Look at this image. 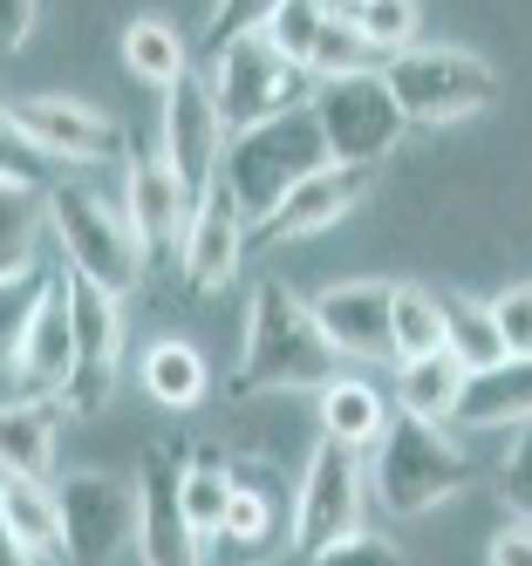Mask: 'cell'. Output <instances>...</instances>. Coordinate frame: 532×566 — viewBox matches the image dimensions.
Here are the masks:
<instances>
[{
  "label": "cell",
  "instance_id": "cell-34",
  "mask_svg": "<svg viewBox=\"0 0 532 566\" xmlns=\"http://www.w3.org/2000/svg\"><path fill=\"white\" fill-rule=\"evenodd\" d=\"M491 321H499V342L512 361H532V287H505L491 301Z\"/></svg>",
  "mask_w": 532,
  "mask_h": 566
},
{
  "label": "cell",
  "instance_id": "cell-10",
  "mask_svg": "<svg viewBox=\"0 0 532 566\" xmlns=\"http://www.w3.org/2000/svg\"><path fill=\"white\" fill-rule=\"evenodd\" d=\"M362 492H368V458L321 437L294 484V546L314 559L327 546H342L348 533H362Z\"/></svg>",
  "mask_w": 532,
  "mask_h": 566
},
{
  "label": "cell",
  "instance_id": "cell-28",
  "mask_svg": "<svg viewBox=\"0 0 532 566\" xmlns=\"http://www.w3.org/2000/svg\"><path fill=\"white\" fill-rule=\"evenodd\" d=\"M226 512H232V464L212 451H191L185 464V525L198 546H212L226 533Z\"/></svg>",
  "mask_w": 532,
  "mask_h": 566
},
{
  "label": "cell",
  "instance_id": "cell-22",
  "mask_svg": "<svg viewBox=\"0 0 532 566\" xmlns=\"http://www.w3.org/2000/svg\"><path fill=\"white\" fill-rule=\"evenodd\" d=\"M0 518H8L14 546L34 559V566H62V512H55V492L49 484H28V478H0Z\"/></svg>",
  "mask_w": 532,
  "mask_h": 566
},
{
  "label": "cell",
  "instance_id": "cell-21",
  "mask_svg": "<svg viewBox=\"0 0 532 566\" xmlns=\"http://www.w3.org/2000/svg\"><path fill=\"white\" fill-rule=\"evenodd\" d=\"M465 389H471V369L450 348L424 355V361H403V376H396V402H403V417H417V423H458Z\"/></svg>",
  "mask_w": 532,
  "mask_h": 566
},
{
  "label": "cell",
  "instance_id": "cell-14",
  "mask_svg": "<svg viewBox=\"0 0 532 566\" xmlns=\"http://www.w3.org/2000/svg\"><path fill=\"white\" fill-rule=\"evenodd\" d=\"M314 321L348 361H396V280H342L314 301Z\"/></svg>",
  "mask_w": 532,
  "mask_h": 566
},
{
  "label": "cell",
  "instance_id": "cell-25",
  "mask_svg": "<svg viewBox=\"0 0 532 566\" xmlns=\"http://www.w3.org/2000/svg\"><path fill=\"white\" fill-rule=\"evenodd\" d=\"M69 321H75V369H116L123 348V301L69 273ZM69 369V376H75Z\"/></svg>",
  "mask_w": 532,
  "mask_h": 566
},
{
  "label": "cell",
  "instance_id": "cell-16",
  "mask_svg": "<svg viewBox=\"0 0 532 566\" xmlns=\"http://www.w3.org/2000/svg\"><path fill=\"white\" fill-rule=\"evenodd\" d=\"M239 260H246V212L232 206V191L226 185H212L191 206V226H185V247H178V266H185V280L198 294H219L226 280L239 273Z\"/></svg>",
  "mask_w": 532,
  "mask_h": 566
},
{
  "label": "cell",
  "instance_id": "cell-8",
  "mask_svg": "<svg viewBox=\"0 0 532 566\" xmlns=\"http://www.w3.org/2000/svg\"><path fill=\"white\" fill-rule=\"evenodd\" d=\"M286 546H294V484L267 458L232 464V512L226 533L205 546V566H273Z\"/></svg>",
  "mask_w": 532,
  "mask_h": 566
},
{
  "label": "cell",
  "instance_id": "cell-27",
  "mask_svg": "<svg viewBox=\"0 0 532 566\" xmlns=\"http://www.w3.org/2000/svg\"><path fill=\"white\" fill-rule=\"evenodd\" d=\"M444 348L458 355L471 376L499 369V361H505V342H499V321H491V301L444 294Z\"/></svg>",
  "mask_w": 532,
  "mask_h": 566
},
{
  "label": "cell",
  "instance_id": "cell-33",
  "mask_svg": "<svg viewBox=\"0 0 532 566\" xmlns=\"http://www.w3.org/2000/svg\"><path fill=\"white\" fill-rule=\"evenodd\" d=\"M499 492H505L512 518L532 525V423H519V437H512V451L499 464Z\"/></svg>",
  "mask_w": 532,
  "mask_h": 566
},
{
  "label": "cell",
  "instance_id": "cell-11",
  "mask_svg": "<svg viewBox=\"0 0 532 566\" xmlns=\"http://www.w3.org/2000/svg\"><path fill=\"white\" fill-rule=\"evenodd\" d=\"M185 443H150L137 464V559L144 566H205V546L185 525Z\"/></svg>",
  "mask_w": 532,
  "mask_h": 566
},
{
  "label": "cell",
  "instance_id": "cell-23",
  "mask_svg": "<svg viewBox=\"0 0 532 566\" xmlns=\"http://www.w3.org/2000/svg\"><path fill=\"white\" fill-rule=\"evenodd\" d=\"M458 423L465 430H519V423H532V361H512L505 355L499 369L471 376Z\"/></svg>",
  "mask_w": 532,
  "mask_h": 566
},
{
  "label": "cell",
  "instance_id": "cell-9",
  "mask_svg": "<svg viewBox=\"0 0 532 566\" xmlns=\"http://www.w3.org/2000/svg\"><path fill=\"white\" fill-rule=\"evenodd\" d=\"M55 512L69 566H116L137 546V484L109 471H69L55 484Z\"/></svg>",
  "mask_w": 532,
  "mask_h": 566
},
{
  "label": "cell",
  "instance_id": "cell-26",
  "mask_svg": "<svg viewBox=\"0 0 532 566\" xmlns=\"http://www.w3.org/2000/svg\"><path fill=\"white\" fill-rule=\"evenodd\" d=\"M205 376H212L205 355L191 342H178V335H164V342L144 348V389H150V402H164V410H198Z\"/></svg>",
  "mask_w": 532,
  "mask_h": 566
},
{
  "label": "cell",
  "instance_id": "cell-37",
  "mask_svg": "<svg viewBox=\"0 0 532 566\" xmlns=\"http://www.w3.org/2000/svg\"><path fill=\"white\" fill-rule=\"evenodd\" d=\"M491 566H532V525H505L499 539H491Z\"/></svg>",
  "mask_w": 532,
  "mask_h": 566
},
{
  "label": "cell",
  "instance_id": "cell-7",
  "mask_svg": "<svg viewBox=\"0 0 532 566\" xmlns=\"http://www.w3.org/2000/svg\"><path fill=\"white\" fill-rule=\"evenodd\" d=\"M307 109L327 137V165H355V171H376V157H389L396 137L409 130L389 83H383V69L376 75H342V83H314Z\"/></svg>",
  "mask_w": 532,
  "mask_h": 566
},
{
  "label": "cell",
  "instance_id": "cell-38",
  "mask_svg": "<svg viewBox=\"0 0 532 566\" xmlns=\"http://www.w3.org/2000/svg\"><path fill=\"white\" fill-rule=\"evenodd\" d=\"M0 566H34L21 546H14V533H8V518H0Z\"/></svg>",
  "mask_w": 532,
  "mask_h": 566
},
{
  "label": "cell",
  "instance_id": "cell-3",
  "mask_svg": "<svg viewBox=\"0 0 532 566\" xmlns=\"http://www.w3.org/2000/svg\"><path fill=\"white\" fill-rule=\"evenodd\" d=\"M471 471H478L471 451L444 423H417V417H403V410L383 430V443L368 451V484H376V505L389 518L437 512L444 499H458L465 484H471Z\"/></svg>",
  "mask_w": 532,
  "mask_h": 566
},
{
  "label": "cell",
  "instance_id": "cell-32",
  "mask_svg": "<svg viewBox=\"0 0 532 566\" xmlns=\"http://www.w3.org/2000/svg\"><path fill=\"white\" fill-rule=\"evenodd\" d=\"M342 14L355 21L362 42L376 55H389V62L417 49V8H403V0H368V8H342Z\"/></svg>",
  "mask_w": 532,
  "mask_h": 566
},
{
  "label": "cell",
  "instance_id": "cell-13",
  "mask_svg": "<svg viewBox=\"0 0 532 566\" xmlns=\"http://www.w3.org/2000/svg\"><path fill=\"white\" fill-rule=\"evenodd\" d=\"M164 165L178 171V185L191 198H205L219 185V165H226V124H219V103H212V83H198V75H185V83L164 96Z\"/></svg>",
  "mask_w": 532,
  "mask_h": 566
},
{
  "label": "cell",
  "instance_id": "cell-36",
  "mask_svg": "<svg viewBox=\"0 0 532 566\" xmlns=\"http://www.w3.org/2000/svg\"><path fill=\"white\" fill-rule=\"evenodd\" d=\"M34 28H41V8H28V0H0V55H21Z\"/></svg>",
  "mask_w": 532,
  "mask_h": 566
},
{
  "label": "cell",
  "instance_id": "cell-18",
  "mask_svg": "<svg viewBox=\"0 0 532 566\" xmlns=\"http://www.w3.org/2000/svg\"><path fill=\"white\" fill-rule=\"evenodd\" d=\"M55 423H62V402L55 396H14V402H0V478L49 484V471H55Z\"/></svg>",
  "mask_w": 532,
  "mask_h": 566
},
{
  "label": "cell",
  "instance_id": "cell-31",
  "mask_svg": "<svg viewBox=\"0 0 532 566\" xmlns=\"http://www.w3.org/2000/svg\"><path fill=\"white\" fill-rule=\"evenodd\" d=\"M49 280L55 273H14V280H0V376H14L21 369V348H28V328H34V314H41V294H49Z\"/></svg>",
  "mask_w": 532,
  "mask_h": 566
},
{
  "label": "cell",
  "instance_id": "cell-15",
  "mask_svg": "<svg viewBox=\"0 0 532 566\" xmlns=\"http://www.w3.org/2000/svg\"><path fill=\"white\" fill-rule=\"evenodd\" d=\"M191 206H198V198L178 185L171 165H164V150L131 157V178H123V219H131L144 260H164V253H178V247H185Z\"/></svg>",
  "mask_w": 532,
  "mask_h": 566
},
{
  "label": "cell",
  "instance_id": "cell-2",
  "mask_svg": "<svg viewBox=\"0 0 532 566\" xmlns=\"http://www.w3.org/2000/svg\"><path fill=\"white\" fill-rule=\"evenodd\" d=\"M314 171H327V137L314 124V109H286V116H273V124L246 130V137H226L219 185L232 191V206L246 219L267 226Z\"/></svg>",
  "mask_w": 532,
  "mask_h": 566
},
{
  "label": "cell",
  "instance_id": "cell-19",
  "mask_svg": "<svg viewBox=\"0 0 532 566\" xmlns=\"http://www.w3.org/2000/svg\"><path fill=\"white\" fill-rule=\"evenodd\" d=\"M75 369V321H69V273L49 280V294H41V314L28 328V348H21V382H34V396H55Z\"/></svg>",
  "mask_w": 532,
  "mask_h": 566
},
{
  "label": "cell",
  "instance_id": "cell-35",
  "mask_svg": "<svg viewBox=\"0 0 532 566\" xmlns=\"http://www.w3.org/2000/svg\"><path fill=\"white\" fill-rule=\"evenodd\" d=\"M314 566H409V559H403L396 539H383V533H348L342 546L314 553Z\"/></svg>",
  "mask_w": 532,
  "mask_h": 566
},
{
  "label": "cell",
  "instance_id": "cell-39",
  "mask_svg": "<svg viewBox=\"0 0 532 566\" xmlns=\"http://www.w3.org/2000/svg\"><path fill=\"white\" fill-rule=\"evenodd\" d=\"M8 144H14V130H8V96H0V157H8Z\"/></svg>",
  "mask_w": 532,
  "mask_h": 566
},
{
  "label": "cell",
  "instance_id": "cell-12",
  "mask_svg": "<svg viewBox=\"0 0 532 566\" xmlns=\"http://www.w3.org/2000/svg\"><path fill=\"white\" fill-rule=\"evenodd\" d=\"M8 130H14V144L55 157V165H109L123 150L116 116H103L96 103H75V96H14Z\"/></svg>",
  "mask_w": 532,
  "mask_h": 566
},
{
  "label": "cell",
  "instance_id": "cell-17",
  "mask_svg": "<svg viewBox=\"0 0 532 566\" xmlns=\"http://www.w3.org/2000/svg\"><path fill=\"white\" fill-rule=\"evenodd\" d=\"M368 185H376V171H355V165H327V171H314L286 206L260 226V247H286V239H307V232H327L335 219H348L362 198H368Z\"/></svg>",
  "mask_w": 532,
  "mask_h": 566
},
{
  "label": "cell",
  "instance_id": "cell-4",
  "mask_svg": "<svg viewBox=\"0 0 532 566\" xmlns=\"http://www.w3.org/2000/svg\"><path fill=\"white\" fill-rule=\"evenodd\" d=\"M383 83L403 109V124H465V116L499 103V69L471 49H450V42H430V49H409L383 69Z\"/></svg>",
  "mask_w": 532,
  "mask_h": 566
},
{
  "label": "cell",
  "instance_id": "cell-6",
  "mask_svg": "<svg viewBox=\"0 0 532 566\" xmlns=\"http://www.w3.org/2000/svg\"><path fill=\"white\" fill-rule=\"evenodd\" d=\"M49 219H55V239H62L75 280H90V287L116 301L144 280V247H137L131 219H123V206H109V198L82 191V185H62L49 191Z\"/></svg>",
  "mask_w": 532,
  "mask_h": 566
},
{
  "label": "cell",
  "instance_id": "cell-20",
  "mask_svg": "<svg viewBox=\"0 0 532 566\" xmlns=\"http://www.w3.org/2000/svg\"><path fill=\"white\" fill-rule=\"evenodd\" d=\"M396 417H389V402H383V389L376 382H362V376H335L321 389V437L327 443H348V451H376L383 443V430H389Z\"/></svg>",
  "mask_w": 532,
  "mask_h": 566
},
{
  "label": "cell",
  "instance_id": "cell-5",
  "mask_svg": "<svg viewBox=\"0 0 532 566\" xmlns=\"http://www.w3.org/2000/svg\"><path fill=\"white\" fill-rule=\"evenodd\" d=\"M267 21V14H260ZM307 75L286 62L260 28H246L232 34V42L219 49V69H212V103H219V124L226 137H246V130H260L273 124V116L286 109H307Z\"/></svg>",
  "mask_w": 532,
  "mask_h": 566
},
{
  "label": "cell",
  "instance_id": "cell-1",
  "mask_svg": "<svg viewBox=\"0 0 532 566\" xmlns=\"http://www.w3.org/2000/svg\"><path fill=\"white\" fill-rule=\"evenodd\" d=\"M335 348H327L314 307L286 287V280H260L253 307H246V348H239V389H327L335 369Z\"/></svg>",
  "mask_w": 532,
  "mask_h": 566
},
{
  "label": "cell",
  "instance_id": "cell-29",
  "mask_svg": "<svg viewBox=\"0 0 532 566\" xmlns=\"http://www.w3.org/2000/svg\"><path fill=\"white\" fill-rule=\"evenodd\" d=\"M123 62H131L137 83H150V90H164V96H171L185 75H191L185 42H178L164 21H131V28H123Z\"/></svg>",
  "mask_w": 532,
  "mask_h": 566
},
{
  "label": "cell",
  "instance_id": "cell-24",
  "mask_svg": "<svg viewBox=\"0 0 532 566\" xmlns=\"http://www.w3.org/2000/svg\"><path fill=\"white\" fill-rule=\"evenodd\" d=\"M41 219H49V191H41L34 178H21V171L0 165V280L34 273Z\"/></svg>",
  "mask_w": 532,
  "mask_h": 566
},
{
  "label": "cell",
  "instance_id": "cell-30",
  "mask_svg": "<svg viewBox=\"0 0 532 566\" xmlns=\"http://www.w3.org/2000/svg\"><path fill=\"white\" fill-rule=\"evenodd\" d=\"M444 355V294L396 280V361H424Z\"/></svg>",
  "mask_w": 532,
  "mask_h": 566
}]
</instances>
